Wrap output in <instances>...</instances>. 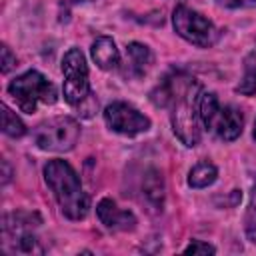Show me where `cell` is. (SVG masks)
<instances>
[{"label":"cell","instance_id":"cell-16","mask_svg":"<svg viewBox=\"0 0 256 256\" xmlns=\"http://www.w3.org/2000/svg\"><path fill=\"white\" fill-rule=\"evenodd\" d=\"M244 228H246V236L252 242H256V182H254L252 192H250V204H248V210H246Z\"/></svg>","mask_w":256,"mask_h":256},{"label":"cell","instance_id":"cell-17","mask_svg":"<svg viewBox=\"0 0 256 256\" xmlns=\"http://www.w3.org/2000/svg\"><path fill=\"white\" fill-rule=\"evenodd\" d=\"M240 94H254L256 92V70H250L246 76H244V80L238 84V88H236Z\"/></svg>","mask_w":256,"mask_h":256},{"label":"cell","instance_id":"cell-9","mask_svg":"<svg viewBox=\"0 0 256 256\" xmlns=\"http://www.w3.org/2000/svg\"><path fill=\"white\" fill-rule=\"evenodd\" d=\"M96 214L100 218V222L108 228V230H132L136 226V218L132 212L128 210H120L114 200L110 198H102L96 206Z\"/></svg>","mask_w":256,"mask_h":256},{"label":"cell","instance_id":"cell-19","mask_svg":"<svg viewBox=\"0 0 256 256\" xmlns=\"http://www.w3.org/2000/svg\"><path fill=\"white\" fill-rule=\"evenodd\" d=\"M14 66H16V56H12L10 48L4 44V46H2V72L8 74Z\"/></svg>","mask_w":256,"mask_h":256},{"label":"cell","instance_id":"cell-21","mask_svg":"<svg viewBox=\"0 0 256 256\" xmlns=\"http://www.w3.org/2000/svg\"><path fill=\"white\" fill-rule=\"evenodd\" d=\"M252 136H254V140H256V120H254V132H252Z\"/></svg>","mask_w":256,"mask_h":256},{"label":"cell","instance_id":"cell-10","mask_svg":"<svg viewBox=\"0 0 256 256\" xmlns=\"http://www.w3.org/2000/svg\"><path fill=\"white\" fill-rule=\"evenodd\" d=\"M90 52H92V58H94L96 66L102 68V70H112L120 62V52H118L114 40L108 38V36L96 38L92 48H90Z\"/></svg>","mask_w":256,"mask_h":256},{"label":"cell","instance_id":"cell-11","mask_svg":"<svg viewBox=\"0 0 256 256\" xmlns=\"http://www.w3.org/2000/svg\"><path fill=\"white\" fill-rule=\"evenodd\" d=\"M142 190H144V196L146 200L152 204V206H162V200H164V180H162V174L158 170H148L146 176H144V182H142Z\"/></svg>","mask_w":256,"mask_h":256},{"label":"cell","instance_id":"cell-15","mask_svg":"<svg viewBox=\"0 0 256 256\" xmlns=\"http://www.w3.org/2000/svg\"><path fill=\"white\" fill-rule=\"evenodd\" d=\"M2 130H4V134L12 136V138H20V136H24V132H26L22 120H20L6 104H2Z\"/></svg>","mask_w":256,"mask_h":256},{"label":"cell","instance_id":"cell-13","mask_svg":"<svg viewBox=\"0 0 256 256\" xmlns=\"http://www.w3.org/2000/svg\"><path fill=\"white\" fill-rule=\"evenodd\" d=\"M128 58H130V64L136 74H144L148 70V66L152 64V52L148 50V46H144L140 42L128 44Z\"/></svg>","mask_w":256,"mask_h":256},{"label":"cell","instance_id":"cell-2","mask_svg":"<svg viewBox=\"0 0 256 256\" xmlns=\"http://www.w3.org/2000/svg\"><path fill=\"white\" fill-rule=\"evenodd\" d=\"M44 178L60 210L70 220H82L88 214V196L80 178L66 160H50L44 166Z\"/></svg>","mask_w":256,"mask_h":256},{"label":"cell","instance_id":"cell-5","mask_svg":"<svg viewBox=\"0 0 256 256\" xmlns=\"http://www.w3.org/2000/svg\"><path fill=\"white\" fill-rule=\"evenodd\" d=\"M172 24L178 36L188 40L190 44L208 48L218 40V30L210 20H206L202 14L186 8V6H176L172 14Z\"/></svg>","mask_w":256,"mask_h":256},{"label":"cell","instance_id":"cell-1","mask_svg":"<svg viewBox=\"0 0 256 256\" xmlns=\"http://www.w3.org/2000/svg\"><path fill=\"white\" fill-rule=\"evenodd\" d=\"M198 92H200V86L194 78L184 74H174L164 78L150 96L156 106L172 108L170 112L172 130L180 138V142L188 148L200 142V126H198L200 114L196 112Z\"/></svg>","mask_w":256,"mask_h":256},{"label":"cell","instance_id":"cell-18","mask_svg":"<svg viewBox=\"0 0 256 256\" xmlns=\"http://www.w3.org/2000/svg\"><path fill=\"white\" fill-rule=\"evenodd\" d=\"M214 246L202 242V240H192V244L184 250V254H214Z\"/></svg>","mask_w":256,"mask_h":256},{"label":"cell","instance_id":"cell-6","mask_svg":"<svg viewBox=\"0 0 256 256\" xmlns=\"http://www.w3.org/2000/svg\"><path fill=\"white\" fill-rule=\"evenodd\" d=\"M64 74V100L68 104H82L88 96V66L86 58L78 48H70L62 58Z\"/></svg>","mask_w":256,"mask_h":256},{"label":"cell","instance_id":"cell-12","mask_svg":"<svg viewBox=\"0 0 256 256\" xmlns=\"http://www.w3.org/2000/svg\"><path fill=\"white\" fill-rule=\"evenodd\" d=\"M216 176H218V170H216L214 164H210V162H200V164H196V166L190 170V174H188V184H190L192 188H206V186H210V184L216 180Z\"/></svg>","mask_w":256,"mask_h":256},{"label":"cell","instance_id":"cell-14","mask_svg":"<svg viewBox=\"0 0 256 256\" xmlns=\"http://www.w3.org/2000/svg\"><path fill=\"white\" fill-rule=\"evenodd\" d=\"M218 108H220V104H218L216 94L204 92V94L200 96V100H198V114H200V120L204 122L206 128H210V124H212V120H214Z\"/></svg>","mask_w":256,"mask_h":256},{"label":"cell","instance_id":"cell-7","mask_svg":"<svg viewBox=\"0 0 256 256\" xmlns=\"http://www.w3.org/2000/svg\"><path fill=\"white\" fill-rule=\"evenodd\" d=\"M104 120L114 132H120L126 136H136L150 128V120L144 114H140L136 108L124 102H112L110 106H106Z\"/></svg>","mask_w":256,"mask_h":256},{"label":"cell","instance_id":"cell-4","mask_svg":"<svg viewBox=\"0 0 256 256\" xmlns=\"http://www.w3.org/2000/svg\"><path fill=\"white\" fill-rule=\"evenodd\" d=\"M80 136V126L70 116H56L38 124L32 132L34 144L48 152H68L74 148Z\"/></svg>","mask_w":256,"mask_h":256},{"label":"cell","instance_id":"cell-20","mask_svg":"<svg viewBox=\"0 0 256 256\" xmlns=\"http://www.w3.org/2000/svg\"><path fill=\"white\" fill-rule=\"evenodd\" d=\"M220 6L226 8H246V6H254L256 0H216Z\"/></svg>","mask_w":256,"mask_h":256},{"label":"cell","instance_id":"cell-8","mask_svg":"<svg viewBox=\"0 0 256 256\" xmlns=\"http://www.w3.org/2000/svg\"><path fill=\"white\" fill-rule=\"evenodd\" d=\"M242 126H244V118L240 110H236L234 106H224V108H218L210 124V130H214L222 140L232 142L242 134Z\"/></svg>","mask_w":256,"mask_h":256},{"label":"cell","instance_id":"cell-3","mask_svg":"<svg viewBox=\"0 0 256 256\" xmlns=\"http://www.w3.org/2000/svg\"><path fill=\"white\" fill-rule=\"evenodd\" d=\"M8 92L16 100L20 110L28 112V114L36 112V106L40 102L42 104H52L56 100L54 84L48 82L46 76H42L36 70H28L26 74H22L16 80H12L8 84Z\"/></svg>","mask_w":256,"mask_h":256}]
</instances>
